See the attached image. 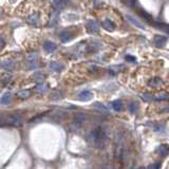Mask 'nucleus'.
<instances>
[{"mask_svg":"<svg viewBox=\"0 0 169 169\" xmlns=\"http://www.w3.org/2000/svg\"><path fill=\"white\" fill-rule=\"evenodd\" d=\"M90 140L92 142H94V144L96 146H98V142H102L103 143L104 142V134L102 131L99 130H95V131H92L90 134Z\"/></svg>","mask_w":169,"mask_h":169,"instance_id":"f257e3e1","label":"nucleus"},{"mask_svg":"<svg viewBox=\"0 0 169 169\" xmlns=\"http://www.w3.org/2000/svg\"><path fill=\"white\" fill-rule=\"evenodd\" d=\"M126 18L128 19L129 21L131 22V23L133 24V26H135L136 28H139V29H142V30H144L145 29V26H144L142 22H140L137 19H135L134 17H132V16H130V15H126Z\"/></svg>","mask_w":169,"mask_h":169,"instance_id":"f03ea898","label":"nucleus"},{"mask_svg":"<svg viewBox=\"0 0 169 169\" xmlns=\"http://www.w3.org/2000/svg\"><path fill=\"white\" fill-rule=\"evenodd\" d=\"M43 48H44V50H46L48 53H52V52H54V51L56 50V44H55L54 42L50 41V40H47L43 43Z\"/></svg>","mask_w":169,"mask_h":169,"instance_id":"7ed1b4c3","label":"nucleus"},{"mask_svg":"<svg viewBox=\"0 0 169 169\" xmlns=\"http://www.w3.org/2000/svg\"><path fill=\"white\" fill-rule=\"evenodd\" d=\"M157 152L159 153L161 157H167V155H169V146H167V145H161L159 148H157Z\"/></svg>","mask_w":169,"mask_h":169,"instance_id":"20e7f679","label":"nucleus"},{"mask_svg":"<svg viewBox=\"0 0 169 169\" xmlns=\"http://www.w3.org/2000/svg\"><path fill=\"white\" fill-rule=\"evenodd\" d=\"M93 97V94L92 92H90V91H83V92L81 93V94L78 95V98L81 99V101H84V102H87V101H90L91 98Z\"/></svg>","mask_w":169,"mask_h":169,"instance_id":"39448f33","label":"nucleus"},{"mask_svg":"<svg viewBox=\"0 0 169 169\" xmlns=\"http://www.w3.org/2000/svg\"><path fill=\"white\" fill-rule=\"evenodd\" d=\"M154 42H155V46L157 47H164L166 44V42H167V37L159 35V36L155 37Z\"/></svg>","mask_w":169,"mask_h":169,"instance_id":"423d86ee","label":"nucleus"},{"mask_svg":"<svg viewBox=\"0 0 169 169\" xmlns=\"http://www.w3.org/2000/svg\"><path fill=\"white\" fill-rule=\"evenodd\" d=\"M72 38H73L72 33H70L69 31H64V32L60 33V40L63 42H68Z\"/></svg>","mask_w":169,"mask_h":169,"instance_id":"0eeeda50","label":"nucleus"},{"mask_svg":"<svg viewBox=\"0 0 169 169\" xmlns=\"http://www.w3.org/2000/svg\"><path fill=\"white\" fill-rule=\"evenodd\" d=\"M87 28H88L91 32H97V31H98V23L95 20H89L87 22Z\"/></svg>","mask_w":169,"mask_h":169,"instance_id":"6e6552de","label":"nucleus"},{"mask_svg":"<svg viewBox=\"0 0 169 169\" xmlns=\"http://www.w3.org/2000/svg\"><path fill=\"white\" fill-rule=\"evenodd\" d=\"M103 26L106 29L107 31H110V32H111V31L114 30V28H115L114 23H113V22L111 21V20H109V19H106V20L103 22Z\"/></svg>","mask_w":169,"mask_h":169,"instance_id":"1a4fd4ad","label":"nucleus"},{"mask_svg":"<svg viewBox=\"0 0 169 169\" xmlns=\"http://www.w3.org/2000/svg\"><path fill=\"white\" fill-rule=\"evenodd\" d=\"M128 109H129V111H130V113H132V114H136L137 111H139V107H137V104L134 103V102H132V103H129L128 104Z\"/></svg>","mask_w":169,"mask_h":169,"instance_id":"9d476101","label":"nucleus"},{"mask_svg":"<svg viewBox=\"0 0 169 169\" xmlns=\"http://www.w3.org/2000/svg\"><path fill=\"white\" fill-rule=\"evenodd\" d=\"M149 84H150L151 87H153V88H157V87L162 86V84H163V81L160 78H157V77H155V78H152L149 81Z\"/></svg>","mask_w":169,"mask_h":169,"instance_id":"9b49d317","label":"nucleus"},{"mask_svg":"<svg viewBox=\"0 0 169 169\" xmlns=\"http://www.w3.org/2000/svg\"><path fill=\"white\" fill-rule=\"evenodd\" d=\"M112 108L114 109L115 111H121L122 108H123V103H122V101L117 99V101L113 102V103H112Z\"/></svg>","mask_w":169,"mask_h":169,"instance_id":"f8f14e48","label":"nucleus"},{"mask_svg":"<svg viewBox=\"0 0 169 169\" xmlns=\"http://www.w3.org/2000/svg\"><path fill=\"white\" fill-rule=\"evenodd\" d=\"M38 15L37 14H33V15H31V16H29L28 17V22L29 23H31V24H36L37 23V20H38Z\"/></svg>","mask_w":169,"mask_h":169,"instance_id":"ddd939ff","label":"nucleus"},{"mask_svg":"<svg viewBox=\"0 0 169 169\" xmlns=\"http://www.w3.org/2000/svg\"><path fill=\"white\" fill-rule=\"evenodd\" d=\"M95 109H97V110H99L101 112H108V109H107V107H105L102 103H95L94 105H93Z\"/></svg>","mask_w":169,"mask_h":169,"instance_id":"4468645a","label":"nucleus"},{"mask_svg":"<svg viewBox=\"0 0 169 169\" xmlns=\"http://www.w3.org/2000/svg\"><path fill=\"white\" fill-rule=\"evenodd\" d=\"M155 26H157V29H160V30H162V31H164V32H166L167 34H169V26H168V24L157 23V24H155Z\"/></svg>","mask_w":169,"mask_h":169,"instance_id":"2eb2a0df","label":"nucleus"},{"mask_svg":"<svg viewBox=\"0 0 169 169\" xmlns=\"http://www.w3.org/2000/svg\"><path fill=\"white\" fill-rule=\"evenodd\" d=\"M10 101H11V94L10 93H5L1 98V104H3V105H8V104L10 103Z\"/></svg>","mask_w":169,"mask_h":169,"instance_id":"dca6fc26","label":"nucleus"},{"mask_svg":"<svg viewBox=\"0 0 169 169\" xmlns=\"http://www.w3.org/2000/svg\"><path fill=\"white\" fill-rule=\"evenodd\" d=\"M50 67H51V69H52V70H54V71H60L61 69L64 68L63 64H59V63H52Z\"/></svg>","mask_w":169,"mask_h":169,"instance_id":"f3484780","label":"nucleus"},{"mask_svg":"<svg viewBox=\"0 0 169 169\" xmlns=\"http://www.w3.org/2000/svg\"><path fill=\"white\" fill-rule=\"evenodd\" d=\"M155 99L157 101H166V99H168V94L167 93H161V94L155 96Z\"/></svg>","mask_w":169,"mask_h":169,"instance_id":"a211bd4d","label":"nucleus"},{"mask_svg":"<svg viewBox=\"0 0 169 169\" xmlns=\"http://www.w3.org/2000/svg\"><path fill=\"white\" fill-rule=\"evenodd\" d=\"M29 95H30V93H29L28 91H20V92L18 93V96L21 97V98H26Z\"/></svg>","mask_w":169,"mask_h":169,"instance_id":"6ab92c4d","label":"nucleus"},{"mask_svg":"<svg viewBox=\"0 0 169 169\" xmlns=\"http://www.w3.org/2000/svg\"><path fill=\"white\" fill-rule=\"evenodd\" d=\"M86 119H87L86 114H77V115H76V121L81 122V121H84Z\"/></svg>","mask_w":169,"mask_h":169,"instance_id":"aec40b11","label":"nucleus"},{"mask_svg":"<svg viewBox=\"0 0 169 169\" xmlns=\"http://www.w3.org/2000/svg\"><path fill=\"white\" fill-rule=\"evenodd\" d=\"M125 59L127 61H129V63H134V61H135V57L131 56V55H126Z\"/></svg>","mask_w":169,"mask_h":169,"instance_id":"412c9836","label":"nucleus"},{"mask_svg":"<svg viewBox=\"0 0 169 169\" xmlns=\"http://www.w3.org/2000/svg\"><path fill=\"white\" fill-rule=\"evenodd\" d=\"M160 168H161V164H160V163L152 164V165H150L148 167V169H160Z\"/></svg>","mask_w":169,"mask_h":169,"instance_id":"4be33fe9","label":"nucleus"},{"mask_svg":"<svg viewBox=\"0 0 169 169\" xmlns=\"http://www.w3.org/2000/svg\"><path fill=\"white\" fill-rule=\"evenodd\" d=\"M140 15H142L143 17H145V18H147V20H151V17H150V15H148V14H146L144 11H140Z\"/></svg>","mask_w":169,"mask_h":169,"instance_id":"5701e85b","label":"nucleus"},{"mask_svg":"<svg viewBox=\"0 0 169 169\" xmlns=\"http://www.w3.org/2000/svg\"><path fill=\"white\" fill-rule=\"evenodd\" d=\"M143 98L145 99V101H147V102H148V101H152L153 97L151 96L150 94H144V95H143Z\"/></svg>","mask_w":169,"mask_h":169,"instance_id":"b1692460","label":"nucleus"},{"mask_svg":"<svg viewBox=\"0 0 169 169\" xmlns=\"http://www.w3.org/2000/svg\"><path fill=\"white\" fill-rule=\"evenodd\" d=\"M53 2H54L56 6H59L61 4V0H53Z\"/></svg>","mask_w":169,"mask_h":169,"instance_id":"393cba45","label":"nucleus"},{"mask_svg":"<svg viewBox=\"0 0 169 169\" xmlns=\"http://www.w3.org/2000/svg\"><path fill=\"white\" fill-rule=\"evenodd\" d=\"M3 46H4V41H3V39H2V37L0 36V49L3 48Z\"/></svg>","mask_w":169,"mask_h":169,"instance_id":"a878e982","label":"nucleus"},{"mask_svg":"<svg viewBox=\"0 0 169 169\" xmlns=\"http://www.w3.org/2000/svg\"><path fill=\"white\" fill-rule=\"evenodd\" d=\"M42 89H46L44 88V86H39L38 88H37V91H38V92H42V91H43Z\"/></svg>","mask_w":169,"mask_h":169,"instance_id":"bb28decb","label":"nucleus"},{"mask_svg":"<svg viewBox=\"0 0 169 169\" xmlns=\"http://www.w3.org/2000/svg\"><path fill=\"white\" fill-rule=\"evenodd\" d=\"M139 169H145V168H139Z\"/></svg>","mask_w":169,"mask_h":169,"instance_id":"cd10ccee","label":"nucleus"}]
</instances>
